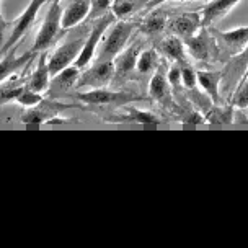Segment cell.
<instances>
[{
	"label": "cell",
	"instance_id": "6da1fadb",
	"mask_svg": "<svg viewBox=\"0 0 248 248\" xmlns=\"http://www.w3.org/2000/svg\"><path fill=\"white\" fill-rule=\"evenodd\" d=\"M139 28V23L129 20H118L108 28V33L105 34L103 41L98 46V56L96 61H113L114 57L127 47L131 36Z\"/></svg>",
	"mask_w": 248,
	"mask_h": 248
},
{
	"label": "cell",
	"instance_id": "7a4b0ae2",
	"mask_svg": "<svg viewBox=\"0 0 248 248\" xmlns=\"http://www.w3.org/2000/svg\"><path fill=\"white\" fill-rule=\"evenodd\" d=\"M75 98L88 106H118V108H121V106L147 100V96L132 90H108L106 87H103L92 88L90 92L77 93Z\"/></svg>",
	"mask_w": 248,
	"mask_h": 248
},
{
	"label": "cell",
	"instance_id": "3957f363",
	"mask_svg": "<svg viewBox=\"0 0 248 248\" xmlns=\"http://www.w3.org/2000/svg\"><path fill=\"white\" fill-rule=\"evenodd\" d=\"M62 10L64 8L61 7V2L51 3L49 10H47L41 23V28H39L36 38H34L33 47H31L33 52L38 54V52L47 51L57 41V38L62 34V31H65L62 28Z\"/></svg>",
	"mask_w": 248,
	"mask_h": 248
},
{
	"label": "cell",
	"instance_id": "277c9868",
	"mask_svg": "<svg viewBox=\"0 0 248 248\" xmlns=\"http://www.w3.org/2000/svg\"><path fill=\"white\" fill-rule=\"evenodd\" d=\"M92 26H82V31L75 36L69 38L65 43H62L61 46L56 47V51L52 52L51 57L47 59V64H49V72L51 75L59 74L62 69L69 67L70 64H74L77 61L78 54H80L83 43L87 39V34L90 31Z\"/></svg>",
	"mask_w": 248,
	"mask_h": 248
},
{
	"label": "cell",
	"instance_id": "5b68a950",
	"mask_svg": "<svg viewBox=\"0 0 248 248\" xmlns=\"http://www.w3.org/2000/svg\"><path fill=\"white\" fill-rule=\"evenodd\" d=\"M114 21H116V16L113 15V12L106 13L105 16H101V18L93 21L92 28L87 34L85 43H83L80 54H78L77 61L74 62V65H77L78 69H83L95 59V54H96V51H98L101 39H103L105 33L108 31V28L114 23Z\"/></svg>",
	"mask_w": 248,
	"mask_h": 248
},
{
	"label": "cell",
	"instance_id": "8992f818",
	"mask_svg": "<svg viewBox=\"0 0 248 248\" xmlns=\"http://www.w3.org/2000/svg\"><path fill=\"white\" fill-rule=\"evenodd\" d=\"M186 52L199 62H207L212 61L219 54V47H217L216 39L212 38L211 31L207 26H202L196 34H193L191 38L185 39L183 41Z\"/></svg>",
	"mask_w": 248,
	"mask_h": 248
},
{
	"label": "cell",
	"instance_id": "52a82bcc",
	"mask_svg": "<svg viewBox=\"0 0 248 248\" xmlns=\"http://www.w3.org/2000/svg\"><path fill=\"white\" fill-rule=\"evenodd\" d=\"M44 3H47V0H30L28 7L25 8L23 13H21L18 18L15 20V23H13V30H12L10 38L3 43L2 49H0L3 54H5L10 47H13L15 44H18L21 39H23V36L30 31V28L33 26L34 21H36L38 13H39V10H41V7L44 5Z\"/></svg>",
	"mask_w": 248,
	"mask_h": 248
},
{
	"label": "cell",
	"instance_id": "ba28073f",
	"mask_svg": "<svg viewBox=\"0 0 248 248\" xmlns=\"http://www.w3.org/2000/svg\"><path fill=\"white\" fill-rule=\"evenodd\" d=\"M75 108V105L70 103H61V101L52 100H41L38 105L31 106L26 109V113H23L21 116V123L23 124H46L52 123L54 118H57L64 109Z\"/></svg>",
	"mask_w": 248,
	"mask_h": 248
},
{
	"label": "cell",
	"instance_id": "9c48e42d",
	"mask_svg": "<svg viewBox=\"0 0 248 248\" xmlns=\"http://www.w3.org/2000/svg\"><path fill=\"white\" fill-rule=\"evenodd\" d=\"M114 78V62L113 61H96L92 67L85 69L77 80V88H103L109 85Z\"/></svg>",
	"mask_w": 248,
	"mask_h": 248
},
{
	"label": "cell",
	"instance_id": "30bf717a",
	"mask_svg": "<svg viewBox=\"0 0 248 248\" xmlns=\"http://www.w3.org/2000/svg\"><path fill=\"white\" fill-rule=\"evenodd\" d=\"M248 69V46H245L238 54L230 56V59L225 62L222 70V88L224 92H233L238 82L243 78Z\"/></svg>",
	"mask_w": 248,
	"mask_h": 248
},
{
	"label": "cell",
	"instance_id": "8fae6325",
	"mask_svg": "<svg viewBox=\"0 0 248 248\" xmlns=\"http://www.w3.org/2000/svg\"><path fill=\"white\" fill-rule=\"evenodd\" d=\"M207 28H209L216 43H219L222 49L229 51L230 56L238 54L243 47L248 46V26H240V28L230 30V31H219L212 28V26H207Z\"/></svg>",
	"mask_w": 248,
	"mask_h": 248
},
{
	"label": "cell",
	"instance_id": "7c38bea8",
	"mask_svg": "<svg viewBox=\"0 0 248 248\" xmlns=\"http://www.w3.org/2000/svg\"><path fill=\"white\" fill-rule=\"evenodd\" d=\"M18 44H15L13 47H10V49L5 52V56L2 57V61H0V83L5 82L8 77H12V75H15L20 69L28 67L31 62H33L34 57H36V52H33V51H28L26 54L18 56L16 54Z\"/></svg>",
	"mask_w": 248,
	"mask_h": 248
},
{
	"label": "cell",
	"instance_id": "4fadbf2b",
	"mask_svg": "<svg viewBox=\"0 0 248 248\" xmlns=\"http://www.w3.org/2000/svg\"><path fill=\"white\" fill-rule=\"evenodd\" d=\"M168 28H170L171 34L185 41L202 28L201 15L199 13H181V15H176L168 20Z\"/></svg>",
	"mask_w": 248,
	"mask_h": 248
},
{
	"label": "cell",
	"instance_id": "5bb4252c",
	"mask_svg": "<svg viewBox=\"0 0 248 248\" xmlns=\"http://www.w3.org/2000/svg\"><path fill=\"white\" fill-rule=\"evenodd\" d=\"M140 54V43L137 41L131 46H127L121 54H118L113 59L114 62V78L119 80H126L127 77H131V74L136 70L137 65V57Z\"/></svg>",
	"mask_w": 248,
	"mask_h": 248
},
{
	"label": "cell",
	"instance_id": "9a60e30c",
	"mask_svg": "<svg viewBox=\"0 0 248 248\" xmlns=\"http://www.w3.org/2000/svg\"><path fill=\"white\" fill-rule=\"evenodd\" d=\"M171 85L168 82V75H165V70L160 64L155 69V74L152 75L149 82V96L158 103L170 106L171 103Z\"/></svg>",
	"mask_w": 248,
	"mask_h": 248
},
{
	"label": "cell",
	"instance_id": "2e32d148",
	"mask_svg": "<svg viewBox=\"0 0 248 248\" xmlns=\"http://www.w3.org/2000/svg\"><path fill=\"white\" fill-rule=\"evenodd\" d=\"M168 15L163 8H155L150 13L145 15V18L139 23L140 33L149 39H160L162 33L168 26Z\"/></svg>",
	"mask_w": 248,
	"mask_h": 248
},
{
	"label": "cell",
	"instance_id": "e0dca14e",
	"mask_svg": "<svg viewBox=\"0 0 248 248\" xmlns=\"http://www.w3.org/2000/svg\"><path fill=\"white\" fill-rule=\"evenodd\" d=\"M242 0H211L207 5L201 10L202 26H212L219 20L225 18L233 7H237Z\"/></svg>",
	"mask_w": 248,
	"mask_h": 248
},
{
	"label": "cell",
	"instance_id": "ac0fdd59",
	"mask_svg": "<svg viewBox=\"0 0 248 248\" xmlns=\"http://www.w3.org/2000/svg\"><path fill=\"white\" fill-rule=\"evenodd\" d=\"M47 52L43 51L41 56L38 59V64L36 67L33 69V72L30 74L28 77V83L26 87L33 92H38V93H44L46 90H49V85H51V72H49V64H47Z\"/></svg>",
	"mask_w": 248,
	"mask_h": 248
},
{
	"label": "cell",
	"instance_id": "d6986e66",
	"mask_svg": "<svg viewBox=\"0 0 248 248\" xmlns=\"http://www.w3.org/2000/svg\"><path fill=\"white\" fill-rule=\"evenodd\" d=\"M103 121L118 123V124H160L162 123L157 114L142 111V109H137L134 106L126 108L123 113L109 114V116L103 118Z\"/></svg>",
	"mask_w": 248,
	"mask_h": 248
},
{
	"label": "cell",
	"instance_id": "ffe728a7",
	"mask_svg": "<svg viewBox=\"0 0 248 248\" xmlns=\"http://www.w3.org/2000/svg\"><path fill=\"white\" fill-rule=\"evenodd\" d=\"M157 51L160 54L171 62V64H178V65H186L188 61H186V47L183 41L175 36V34H170V36L163 38L158 41L157 44Z\"/></svg>",
	"mask_w": 248,
	"mask_h": 248
},
{
	"label": "cell",
	"instance_id": "44dd1931",
	"mask_svg": "<svg viewBox=\"0 0 248 248\" xmlns=\"http://www.w3.org/2000/svg\"><path fill=\"white\" fill-rule=\"evenodd\" d=\"M196 77L199 87L211 98L214 105H222V96H220V85H222V72L216 70H196Z\"/></svg>",
	"mask_w": 248,
	"mask_h": 248
},
{
	"label": "cell",
	"instance_id": "7402d4cb",
	"mask_svg": "<svg viewBox=\"0 0 248 248\" xmlns=\"http://www.w3.org/2000/svg\"><path fill=\"white\" fill-rule=\"evenodd\" d=\"M90 0H70L69 5L62 10V28L72 30L88 18Z\"/></svg>",
	"mask_w": 248,
	"mask_h": 248
},
{
	"label": "cell",
	"instance_id": "603a6c76",
	"mask_svg": "<svg viewBox=\"0 0 248 248\" xmlns=\"http://www.w3.org/2000/svg\"><path fill=\"white\" fill-rule=\"evenodd\" d=\"M78 77H80V69H78L77 65H69V67L62 69L59 74L52 75L49 93L54 96L56 93L65 92V90H69V88L75 87L77 85Z\"/></svg>",
	"mask_w": 248,
	"mask_h": 248
},
{
	"label": "cell",
	"instance_id": "cb8c5ba5",
	"mask_svg": "<svg viewBox=\"0 0 248 248\" xmlns=\"http://www.w3.org/2000/svg\"><path fill=\"white\" fill-rule=\"evenodd\" d=\"M150 0H113L111 12L116 16V20H127L134 16L136 13L147 10Z\"/></svg>",
	"mask_w": 248,
	"mask_h": 248
},
{
	"label": "cell",
	"instance_id": "d4e9b609",
	"mask_svg": "<svg viewBox=\"0 0 248 248\" xmlns=\"http://www.w3.org/2000/svg\"><path fill=\"white\" fill-rule=\"evenodd\" d=\"M233 105L230 103L227 106L224 105H212L209 111H206L207 121L211 124H232L233 121Z\"/></svg>",
	"mask_w": 248,
	"mask_h": 248
},
{
	"label": "cell",
	"instance_id": "484cf974",
	"mask_svg": "<svg viewBox=\"0 0 248 248\" xmlns=\"http://www.w3.org/2000/svg\"><path fill=\"white\" fill-rule=\"evenodd\" d=\"M158 67V52L150 47L147 51H140L139 57H137L136 70L139 74H150Z\"/></svg>",
	"mask_w": 248,
	"mask_h": 248
},
{
	"label": "cell",
	"instance_id": "4316f807",
	"mask_svg": "<svg viewBox=\"0 0 248 248\" xmlns=\"http://www.w3.org/2000/svg\"><path fill=\"white\" fill-rule=\"evenodd\" d=\"M233 108L237 109H245L248 108V77L242 78L235 87V90L232 93V101Z\"/></svg>",
	"mask_w": 248,
	"mask_h": 248
},
{
	"label": "cell",
	"instance_id": "83f0119b",
	"mask_svg": "<svg viewBox=\"0 0 248 248\" xmlns=\"http://www.w3.org/2000/svg\"><path fill=\"white\" fill-rule=\"evenodd\" d=\"M113 0H90V13H88V18L90 21H95L105 16L106 13L111 12Z\"/></svg>",
	"mask_w": 248,
	"mask_h": 248
},
{
	"label": "cell",
	"instance_id": "f1b7e54d",
	"mask_svg": "<svg viewBox=\"0 0 248 248\" xmlns=\"http://www.w3.org/2000/svg\"><path fill=\"white\" fill-rule=\"evenodd\" d=\"M26 85H13V83H5L0 85V105L10 103V101H16L20 93L25 90Z\"/></svg>",
	"mask_w": 248,
	"mask_h": 248
},
{
	"label": "cell",
	"instance_id": "f546056e",
	"mask_svg": "<svg viewBox=\"0 0 248 248\" xmlns=\"http://www.w3.org/2000/svg\"><path fill=\"white\" fill-rule=\"evenodd\" d=\"M41 100H43L41 93L33 92V90H30L28 87H25V90L21 92L20 96L16 98V103L21 105V106H25V108H31V106L38 105Z\"/></svg>",
	"mask_w": 248,
	"mask_h": 248
},
{
	"label": "cell",
	"instance_id": "4dcf8cb0",
	"mask_svg": "<svg viewBox=\"0 0 248 248\" xmlns=\"http://www.w3.org/2000/svg\"><path fill=\"white\" fill-rule=\"evenodd\" d=\"M196 82H198L196 70H194L189 64L181 65V83H183V87L186 88V90H193V88H196Z\"/></svg>",
	"mask_w": 248,
	"mask_h": 248
},
{
	"label": "cell",
	"instance_id": "1f68e13d",
	"mask_svg": "<svg viewBox=\"0 0 248 248\" xmlns=\"http://www.w3.org/2000/svg\"><path fill=\"white\" fill-rule=\"evenodd\" d=\"M183 123H186V124L188 123L189 124H202L204 123V116L198 111H191V113H188L183 116Z\"/></svg>",
	"mask_w": 248,
	"mask_h": 248
},
{
	"label": "cell",
	"instance_id": "d6a6232c",
	"mask_svg": "<svg viewBox=\"0 0 248 248\" xmlns=\"http://www.w3.org/2000/svg\"><path fill=\"white\" fill-rule=\"evenodd\" d=\"M163 2H173V0H150V3L147 5V10H152L157 5H160ZM176 2H185V0H176Z\"/></svg>",
	"mask_w": 248,
	"mask_h": 248
},
{
	"label": "cell",
	"instance_id": "836d02e7",
	"mask_svg": "<svg viewBox=\"0 0 248 248\" xmlns=\"http://www.w3.org/2000/svg\"><path fill=\"white\" fill-rule=\"evenodd\" d=\"M7 28H8V21L3 18L2 13H0V39H3V33H5Z\"/></svg>",
	"mask_w": 248,
	"mask_h": 248
},
{
	"label": "cell",
	"instance_id": "e575fe53",
	"mask_svg": "<svg viewBox=\"0 0 248 248\" xmlns=\"http://www.w3.org/2000/svg\"><path fill=\"white\" fill-rule=\"evenodd\" d=\"M52 2H61V0H47V3H52Z\"/></svg>",
	"mask_w": 248,
	"mask_h": 248
},
{
	"label": "cell",
	"instance_id": "d590c367",
	"mask_svg": "<svg viewBox=\"0 0 248 248\" xmlns=\"http://www.w3.org/2000/svg\"><path fill=\"white\" fill-rule=\"evenodd\" d=\"M245 77H248V69H247V72H245V75H243V78H245Z\"/></svg>",
	"mask_w": 248,
	"mask_h": 248
}]
</instances>
